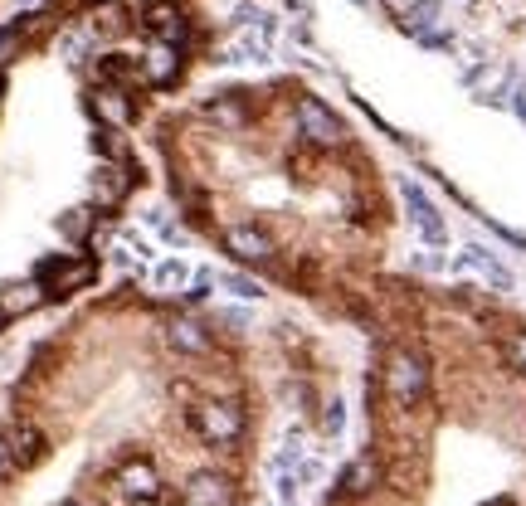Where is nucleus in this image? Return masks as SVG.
<instances>
[{
  "label": "nucleus",
  "mask_w": 526,
  "mask_h": 506,
  "mask_svg": "<svg viewBox=\"0 0 526 506\" xmlns=\"http://www.w3.org/2000/svg\"><path fill=\"white\" fill-rule=\"evenodd\" d=\"M293 117H298V132L312 146H341L346 142V127H341L337 117H332V108H322L317 98H298Z\"/></svg>",
  "instance_id": "1"
},
{
  "label": "nucleus",
  "mask_w": 526,
  "mask_h": 506,
  "mask_svg": "<svg viewBox=\"0 0 526 506\" xmlns=\"http://www.w3.org/2000/svg\"><path fill=\"white\" fill-rule=\"evenodd\" d=\"M385 385H390L395 404H414V399L429 390V370L419 365V356L395 351V356H390V370H385Z\"/></svg>",
  "instance_id": "2"
},
{
  "label": "nucleus",
  "mask_w": 526,
  "mask_h": 506,
  "mask_svg": "<svg viewBox=\"0 0 526 506\" xmlns=\"http://www.w3.org/2000/svg\"><path fill=\"white\" fill-rule=\"evenodd\" d=\"M195 429L210 438V443H234L244 434V414L234 404H200L195 409Z\"/></svg>",
  "instance_id": "3"
},
{
  "label": "nucleus",
  "mask_w": 526,
  "mask_h": 506,
  "mask_svg": "<svg viewBox=\"0 0 526 506\" xmlns=\"http://www.w3.org/2000/svg\"><path fill=\"white\" fill-rule=\"evenodd\" d=\"M176 78H181V49L166 44V39L147 44V54H142V83H151V88H171Z\"/></svg>",
  "instance_id": "4"
},
{
  "label": "nucleus",
  "mask_w": 526,
  "mask_h": 506,
  "mask_svg": "<svg viewBox=\"0 0 526 506\" xmlns=\"http://www.w3.org/2000/svg\"><path fill=\"white\" fill-rule=\"evenodd\" d=\"M225 253H234L239 263H268V258H273V239H268L263 229H254V224H229Z\"/></svg>",
  "instance_id": "5"
},
{
  "label": "nucleus",
  "mask_w": 526,
  "mask_h": 506,
  "mask_svg": "<svg viewBox=\"0 0 526 506\" xmlns=\"http://www.w3.org/2000/svg\"><path fill=\"white\" fill-rule=\"evenodd\" d=\"M458 268H468V273H478V278H483V283H492V288H497V292H512V288H517V278H512V268H507V263H502L497 253L478 249V244H473V249H463V253H458Z\"/></svg>",
  "instance_id": "6"
},
{
  "label": "nucleus",
  "mask_w": 526,
  "mask_h": 506,
  "mask_svg": "<svg viewBox=\"0 0 526 506\" xmlns=\"http://www.w3.org/2000/svg\"><path fill=\"white\" fill-rule=\"evenodd\" d=\"M400 190H405V205H410V215H414V224H419V234H424V244L439 249V244H444V219H439V210L429 205V195H424L414 181H405Z\"/></svg>",
  "instance_id": "7"
},
{
  "label": "nucleus",
  "mask_w": 526,
  "mask_h": 506,
  "mask_svg": "<svg viewBox=\"0 0 526 506\" xmlns=\"http://www.w3.org/2000/svg\"><path fill=\"white\" fill-rule=\"evenodd\" d=\"M117 487H122V497H132V502H147L161 492V477L151 468L147 458H132V463H122L117 468Z\"/></svg>",
  "instance_id": "8"
},
{
  "label": "nucleus",
  "mask_w": 526,
  "mask_h": 506,
  "mask_svg": "<svg viewBox=\"0 0 526 506\" xmlns=\"http://www.w3.org/2000/svg\"><path fill=\"white\" fill-rule=\"evenodd\" d=\"M142 20H147L151 30H156V39H166V44H181V39H186V25H181L176 0H147Z\"/></svg>",
  "instance_id": "9"
},
{
  "label": "nucleus",
  "mask_w": 526,
  "mask_h": 506,
  "mask_svg": "<svg viewBox=\"0 0 526 506\" xmlns=\"http://www.w3.org/2000/svg\"><path fill=\"white\" fill-rule=\"evenodd\" d=\"M195 278V268H190L186 258H156L147 268V288L151 292H181Z\"/></svg>",
  "instance_id": "10"
},
{
  "label": "nucleus",
  "mask_w": 526,
  "mask_h": 506,
  "mask_svg": "<svg viewBox=\"0 0 526 506\" xmlns=\"http://www.w3.org/2000/svg\"><path fill=\"white\" fill-rule=\"evenodd\" d=\"M186 502L190 506H229V482L220 472H195L186 482Z\"/></svg>",
  "instance_id": "11"
},
{
  "label": "nucleus",
  "mask_w": 526,
  "mask_h": 506,
  "mask_svg": "<svg viewBox=\"0 0 526 506\" xmlns=\"http://www.w3.org/2000/svg\"><path fill=\"white\" fill-rule=\"evenodd\" d=\"M88 283H93V263H74V268L69 263L64 268L44 263V288L49 292H74V288H88Z\"/></svg>",
  "instance_id": "12"
},
{
  "label": "nucleus",
  "mask_w": 526,
  "mask_h": 506,
  "mask_svg": "<svg viewBox=\"0 0 526 506\" xmlns=\"http://www.w3.org/2000/svg\"><path fill=\"white\" fill-rule=\"evenodd\" d=\"M44 297H49L44 283H15V288H5L0 307H5V317H25V312H35Z\"/></svg>",
  "instance_id": "13"
},
{
  "label": "nucleus",
  "mask_w": 526,
  "mask_h": 506,
  "mask_svg": "<svg viewBox=\"0 0 526 506\" xmlns=\"http://www.w3.org/2000/svg\"><path fill=\"white\" fill-rule=\"evenodd\" d=\"M127 185H132V176H127L122 166H103V171L93 176V205H117V200L127 195Z\"/></svg>",
  "instance_id": "14"
},
{
  "label": "nucleus",
  "mask_w": 526,
  "mask_h": 506,
  "mask_svg": "<svg viewBox=\"0 0 526 506\" xmlns=\"http://www.w3.org/2000/svg\"><path fill=\"white\" fill-rule=\"evenodd\" d=\"M93 219H98V215H93L88 205H78V210H64L54 224H59V234H64L69 244H83V239L93 234Z\"/></svg>",
  "instance_id": "15"
},
{
  "label": "nucleus",
  "mask_w": 526,
  "mask_h": 506,
  "mask_svg": "<svg viewBox=\"0 0 526 506\" xmlns=\"http://www.w3.org/2000/svg\"><path fill=\"white\" fill-rule=\"evenodd\" d=\"M171 346H176V351H186V356H210V336H205L195 322H176V326H171Z\"/></svg>",
  "instance_id": "16"
},
{
  "label": "nucleus",
  "mask_w": 526,
  "mask_h": 506,
  "mask_svg": "<svg viewBox=\"0 0 526 506\" xmlns=\"http://www.w3.org/2000/svg\"><path fill=\"white\" fill-rule=\"evenodd\" d=\"M215 283H220V292H229L234 302H259L263 297V288L254 283V278H244V273H220Z\"/></svg>",
  "instance_id": "17"
},
{
  "label": "nucleus",
  "mask_w": 526,
  "mask_h": 506,
  "mask_svg": "<svg viewBox=\"0 0 526 506\" xmlns=\"http://www.w3.org/2000/svg\"><path fill=\"white\" fill-rule=\"evenodd\" d=\"M93 112H98V117H108L113 127H122V122L132 117V108H127V98H122L117 88H108V93H98V98H93Z\"/></svg>",
  "instance_id": "18"
},
{
  "label": "nucleus",
  "mask_w": 526,
  "mask_h": 506,
  "mask_svg": "<svg viewBox=\"0 0 526 506\" xmlns=\"http://www.w3.org/2000/svg\"><path fill=\"white\" fill-rule=\"evenodd\" d=\"M147 219H151V229H156L166 244H190V234L181 229V224H176V219H171V210H151Z\"/></svg>",
  "instance_id": "19"
},
{
  "label": "nucleus",
  "mask_w": 526,
  "mask_h": 506,
  "mask_svg": "<svg viewBox=\"0 0 526 506\" xmlns=\"http://www.w3.org/2000/svg\"><path fill=\"white\" fill-rule=\"evenodd\" d=\"M371 482H376V468H371V463H356V468L346 472V487H351V492H366Z\"/></svg>",
  "instance_id": "20"
},
{
  "label": "nucleus",
  "mask_w": 526,
  "mask_h": 506,
  "mask_svg": "<svg viewBox=\"0 0 526 506\" xmlns=\"http://www.w3.org/2000/svg\"><path fill=\"white\" fill-rule=\"evenodd\" d=\"M10 453H15L20 463H30V458L39 453V434H35V429H25V434L15 438V448H10Z\"/></svg>",
  "instance_id": "21"
},
{
  "label": "nucleus",
  "mask_w": 526,
  "mask_h": 506,
  "mask_svg": "<svg viewBox=\"0 0 526 506\" xmlns=\"http://www.w3.org/2000/svg\"><path fill=\"white\" fill-rule=\"evenodd\" d=\"M15 49H20V30H5V35H0V69L15 59Z\"/></svg>",
  "instance_id": "22"
},
{
  "label": "nucleus",
  "mask_w": 526,
  "mask_h": 506,
  "mask_svg": "<svg viewBox=\"0 0 526 506\" xmlns=\"http://www.w3.org/2000/svg\"><path fill=\"white\" fill-rule=\"evenodd\" d=\"M507 361L517 365V370H526V331H522V336H512V346H507Z\"/></svg>",
  "instance_id": "23"
},
{
  "label": "nucleus",
  "mask_w": 526,
  "mask_h": 506,
  "mask_svg": "<svg viewBox=\"0 0 526 506\" xmlns=\"http://www.w3.org/2000/svg\"><path fill=\"white\" fill-rule=\"evenodd\" d=\"M10 458H15V453H10V443H5V438H0V477H5V472H10Z\"/></svg>",
  "instance_id": "24"
},
{
  "label": "nucleus",
  "mask_w": 526,
  "mask_h": 506,
  "mask_svg": "<svg viewBox=\"0 0 526 506\" xmlns=\"http://www.w3.org/2000/svg\"><path fill=\"white\" fill-rule=\"evenodd\" d=\"M341 419H346V414H341V404H332V414H327V429H332V434L341 429Z\"/></svg>",
  "instance_id": "25"
},
{
  "label": "nucleus",
  "mask_w": 526,
  "mask_h": 506,
  "mask_svg": "<svg viewBox=\"0 0 526 506\" xmlns=\"http://www.w3.org/2000/svg\"><path fill=\"white\" fill-rule=\"evenodd\" d=\"M0 326H5V307H0Z\"/></svg>",
  "instance_id": "26"
},
{
  "label": "nucleus",
  "mask_w": 526,
  "mask_h": 506,
  "mask_svg": "<svg viewBox=\"0 0 526 506\" xmlns=\"http://www.w3.org/2000/svg\"><path fill=\"white\" fill-rule=\"evenodd\" d=\"M59 506H78V502H59Z\"/></svg>",
  "instance_id": "27"
},
{
  "label": "nucleus",
  "mask_w": 526,
  "mask_h": 506,
  "mask_svg": "<svg viewBox=\"0 0 526 506\" xmlns=\"http://www.w3.org/2000/svg\"><path fill=\"white\" fill-rule=\"evenodd\" d=\"M0 93H5V78H0Z\"/></svg>",
  "instance_id": "28"
}]
</instances>
